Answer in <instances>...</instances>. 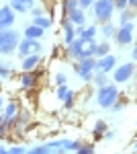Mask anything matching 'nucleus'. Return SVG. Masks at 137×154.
<instances>
[{"label": "nucleus", "instance_id": "21", "mask_svg": "<svg viewBox=\"0 0 137 154\" xmlns=\"http://www.w3.org/2000/svg\"><path fill=\"white\" fill-rule=\"evenodd\" d=\"M16 113V107H14V103H10V105L6 107V111H4V119H6V123L12 119V115Z\"/></svg>", "mask_w": 137, "mask_h": 154}, {"label": "nucleus", "instance_id": "1", "mask_svg": "<svg viewBox=\"0 0 137 154\" xmlns=\"http://www.w3.org/2000/svg\"><path fill=\"white\" fill-rule=\"evenodd\" d=\"M19 48V33L14 29H0V54H12Z\"/></svg>", "mask_w": 137, "mask_h": 154}, {"label": "nucleus", "instance_id": "17", "mask_svg": "<svg viewBox=\"0 0 137 154\" xmlns=\"http://www.w3.org/2000/svg\"><path fill=\"white\" fill-rule=\"evenodd\" d=\"M68 19L74 25H84V12H82L80 8H74V11L68 12Z\"/></svg>", "mask_w": 137, "mask_h": 154}, {"label": "nucleus", "instance_id": "18", "mask_svg": "<svg viewBox=\"0 0 137 154\" xmlns=\"http://www.w3.org/2000/svg\"><path fill=\"white\" fill-rule=\"evenodd\" d=\"M35 80H37V74L31 70H27V74L23 76V88H31L35 84Z\"/></svg>", "mask_w": 137, "mask_h": 154}, {"label": "nucleus", "instance_id": "11", "mask_svg": "<svg viewBox=\"0 0 137 154\" xmlns=\"http://www.w3.org/2000/svg\"><path fill=\"white\" fill-rule=\"evenodd\" d=\"M10 6L19 12H27L33 8V0H10Z\"/></svg>", "mask_w": 137, "mask_h": 154}, {"label": "nucleus", "instance_id": "15", "mask_svg": "<svg viewBox=\"0 0 137 154\" xmlns=\"http://www.w3.org/2000/svg\"><path fill=\"white\" fill-rule=\"evenodd\" d=\"M76 33H78L84 41H88V39H94V35H96V27H78Z\"/></svg>", "mask_w": 137, "mask_h": 154}, {"label": "nucleus", "instance_id": "16", "mask_svg": "<svg viewBox=\"0 0 137 154\" xmlns=\"http://www.w3.org/2000/svg\"><path fill=\"white\" fill-rule=\"evenodd\" d=\"M72 21H70V19H66V21H64V31H66V43H72V41H74V39H76V31H74V27H72Z\"/></svg>", "mask_w": 137, "mask_h": 154}, {"label": "nucleus", "instance_id": "38", "mask_svg": "<svg viewBox=\"0 0 137 154\" xmlns=\"http://www.w3.org/2000/svg\"><path fill=\"white\" fill-rule=\"evenodd\" d=\"M0 109H2V99H0Z\"/></svg>", "mask_w": 137, "mask_h": 154}, {"label": "nucleus", "instance_id": "37", "mask_svg": "<svg viewBox=\"0 0 137 154\" xmlns=\"http://www.w3.org/2000/svg\"><path fill=\"white\" fill-rule=\"evenodd\" d=\"M131 56H133V60L137 62V45H135V49H133V54H131Z\"/></svg>", "mask_w": 137, "mask_h": 154}, {"label": "nucleus", "instance_id": "23", "mask_svg": "<svg viewBox=\"0 0 137 154\" xmlns=\"http://www.w3.org/2000/svg\"><path fill=\"white\" fill-rule=\"evenodd\" d=\"M106 54H109V43H98V48H96V56H100V58H103V56H106Z\"/></svg>", "mask_w": 137, "mask_h": 154}, {"label": "nucleus", "instance_id": "14", "mask_svg": "<svg viewBox=\"0 0 137 154\" xmlns=\"http://www.w3.org/2000/svg\"><path fill=\"white\" fill-rule=\"evenodd\" d=\"M43 31H45V29H41V27H37V25H31V27L25 29V37H29V39H41V37H43Z\"/></svg>", "mask_w": 137, "mask_h": 154}, {"label": "nucleus", "instance_id": "20", "mask_svg": "<svg viewBox=\"0 0 137 154\" xmlns=\"http://www.w3.org/2000/svg\"><path fill=\"white\" fill-rule=\"evenodd\" d=\"M35 25L41 27V29H47V27H51V21L45 19V17H35Z\"/></svg>", "mask_w": 137, "mask_h": 154}, {"label": "nucleus", "instance_id": "29", "mask_svg": "<svg viewBox=\"0 0 137 154\" xmlns=\"http://www.w3.org/2000/svg\"><path fill=\"white\" fill-rule=\"evenodd\" d=\"M64 101H66V109H70V107L74 105V93H72V91H70V93H68V97H66V99H64Z\"/></svg>", "mask_w": 137, "mask_h": 154}, {"label": "nucleus", "instance_id": "7", "mask_svg": "<svg viewBox=\"0 0 137 154\" xmlns=\"http://www.w3.org/2000/svg\"><path fill=\"white\" fill-rule=\"evenodd\" d=\"M39 49H41L39 39H29V37H25L23 43H19V54H21V58L29 56V54H37Z\"/></svg>", "mask_w": 137, "mask_h": 154}, {"label": "nucleus", "instance_id": "36", "mask_svg": "<svg viewBox=\"0 0 137 154\" xmlns=\"http://www.w3.org/2000/svg\"><path fill=\"white\" fill-rule=\"evenodd\" d=\"M129 6H133V8H137V0H129Z\"/></svg>", "mask_w": 137, "mask_h": 154}, {"label": "nucleus", "instance_id": "27", "mask_svg": "<svg viewBox=\"0 0 137 154\" xmlns=\"http://www.w3.org/2000/svg\"><path fill=\"white\" fill-rule=\"evenodd\" d=\"M127 4H129V0H115V8L117 11H125Z\"/></svg>", "mask_w": 137, "mask_h": 154}, {"label": "nucleus", "instance_id": "30", "mask_svg": "<svg viewBox=\"0 0 137 154\" xmlns=\"http://www.w3.org/2000/svg\"><path fill=\"white\" fill-rule=\"evenodd\" d=\"M55 84H66V74H57L55 76Z\"/></svg>", "mask_w": 137, "mask_h": 154}, {"label": "nucleus", "instance_id": "33", "mask_svg": "<svg viewBox=\"0 0 137 154\" xmlns=\"http://www.w3.org/2000/svg\"><path fill=\"white\" fill-rule=\"evenodd\" d=\"M129 17H131L129 12H123V14H121V25H123V23H127V21H129Z\"/></svg>", "mask_w": 137, "mask_h": 154}, {"label": "nucleus", "instance_id": "34", "mask_svg": "<svg viewBox=\"0 0 137 154\" xmlns=\"http://www.w3.org/2000/svg\"><path fill=\"white\" fill-rule=\"evenodd\" d=\"M33 17H41V14H43V11H41V8H33Z\"/></svg>", "mask_w": 137, "mask_h": 154}, {"label": "nucleus", "instance_id": "19", "mask_svg": "<svg viewBox=\"0 0 137 154\" xmlns=\"http://www.w3.org/2000/svg\"><path fill=\"white\" fill-rule=\"evenodd\" d=\"M94 82H96V86L100 88V86H104V84H109V78H106V72H100L98 70V74H94V78H92Z\"/></svg>", "mask_w": 137, "mask_h": 154}, {"label": "nucleus", "instance_id": "6", "mask_svg": "<svg viewBox=\"0 0 137 154\" xmlns=\"http://www.w3.org/2000/svg\"><path fill=\"white\" fill-rule=\"evenodd\" d=\"M133 72H135V64H123V66H119V68H115V82H127L131 76H133Z\"/></svg>", "mask_w": 137, "mask_h": 154}, {"label": "nucleus", "instance_id": "5", "mask_svg": "<svg viewBox=\"0 0 137 154\" xmlns=\"http://www.w3.org/2000/svg\"><path fill=\"white\" fill-rule=\"evenodd\" d=\"M133 29H135V25L133 23H123L119 29H117V33H115V37H117V43L119 45H127V43H131L133 41Z\"/></svg>", "mask_w": 137, "mask_h": 154}, {"label": "nucleus", "instance_id": "24", "mask_svg": "<svg viewBox=\"0 0 137 154\" xmlns=\"http://www.w3.org/2000/svg\"><path fill=\"white\" fill-rule=\"evenodd\" d=\"M78 4H80V0H66V12L78 8Z\"/></svg>", "mask_w": 137, "mask_h": 154}, {"label": "nucleus", "instance_id": "4", "mask_svg": "<svg viewBox=\"0 0 137 154\" xmlns=\"http://www.w3.org/2000/svg\"><path fill=\"white\" fill-rule=\"evenodd\" d=\"M76 70H78V76H80L82 80H92L94 78V70H96V60H94V56H90V58H80Z\"/></svg>", "mask_w": 137, "mask_h": 154}, {"label": "nucleus", "instance_id": "2", "mask_svg": "<svg viewBox=\"0 0 137 154\" xmlns=\"http://www.w3.org/2000/svg\"><path fill=\"white\" fill-rule=\"evenodd\" d=\"M119 99V91L115 84H104L98 88V95H96V103L103 107V109H109V107L115 105V101Z\"/></svg>", "mask_w": 137, "mask_h": 154}, {"label": "nucleus", "instance_id": "13", "mask_svg": "<svg viewBox=\"0 0 137 154\" xmlns=\"http://www.w3.org/2000/svg\"><path fill=\"white\" fill-rule=\"evenodd\" d=\"M96 48H98V43H96L94 39H88V41L84 43V49H82V58H90V56H96Z\"/></svg>", "mask_w": 137, "mask_h": 154}, {"label": "nucleus", "instance_id": "22", "mask_svg": "<svg viewBox=\"0 0 137 154\" xmlns=\"http://www.w3.org/2000/svg\"><path fill=\"white\" fill-rule=\"evenodd\" d=\"M55 93H57V97H59V99L64 101V99L68 97L70 91H68V86H66V84H57V91H55Z\"/></svg>", "mask_w": 137, "mask_h": 154}, {"label": "nucleus", "instance_id": "10", "mask_svg": "<svg viewBox=\"0 0 137 154\" xmlns=\"http://www.w3.org/2000/svg\"><path fill=\"white\" fill-rule=\"evenodd\" d=\"M84 39H74L72 43L68 45V54H70V58H74V60H80L82 58V49H84Z\"/></svg>", "mask_w": 137, "mask_h": 154}, {"label": "nucleus", "instance_id": "28", "mask_svg": "<svg viewBox=\"0 0 137 154\" xmlns=\"http://www.w3.org/2000/svg\"><path fill=\"white\" fill-rule=\"evenodd\" d=\"M78 152H82V154H90V152H94V146H92V144H88V146H80V148H78Z\"/></svg>", "mask_w": 137, "mask_h": 154}, {"label": "nucleus", "instance_id": "26", "mask_svg": "<svg viewBox=\"0 0 137 154\" xmlns=\"http://www.w3.org/2000/svg\"><path fill=\"white\" fill-rule=\"evenodd\" d=\"M104 130H106V123H104V121H96V128H94V134H96V136H100V134H103Z\"/></svg>", "mask_w": 137, "mask_h": 154}, {"label": "nucleus", "instance_id": "8", "mask_svg": "<svg viewBox=\"0 0 137 154\" xmlns=\"http://www.w3.org/2000/svg\"><path fill=\"white\" fill-rule=\"evenodd\" d=\"M14 23V8L12 6H2L0 8V29H8Z\"/></svg>", "mask_w": 137, "mask_h": 154}, {"label": "nucleus", "instance_id": "12", "mask_svg": "<svg viewBox=\"0 0 137 154\" xmlns=\"http://www.w3.org/2000/svg\"><path fill=\"white\" fill-rule=\"evenodd\" d=\"M39 66V56L37 54H29V56H25L23 58V70H33V68H37Z\"/></svg>", "mask_w": 137, "mask_h": 154}, {"label": "nucleus", "instance_id": "25", "mask_svg": "<svg viewBox=\"0 0 137 154\" xmlns=\"http://www.w3.org/2000/svg\"><path fill=\"white\" fill-rule=\"evenodd\" d=\"M103 33H104V37H113L117 31H115L113 25H104V27H103Z\"/></svg>", "mask_w": 137, "mask_h": 154}, {"label": "nucleus", "instance_id": "31", "mask_svg": "<svg viewBox=\"0 0 137 154\" xmlns=\"http://www.w3.org/2000/svg\"><path fill=\"white\" fill-rule=\"evenodd\" d=\"M92 4H94V0H80L82 8H88V6H92Z\"/></svg>", "mask_w": 137, "mask_h": 154}, {"label": "nucleus", "instance_id": "32", "mask_svg": "<svg viewBox=\"0 0 137 154\" xmlns=\"http://www.w3.org/2000/svg\"><path fill=\"white\" fill-rule=\"evenodd\" d=\"M8 74H10V70H8V68H2V66H0V78H6Z\"/></svg>", "mask_w": 137, "mask_h": 154}, {"label": "nucleus", "instance_id": "3", "mask_svg": "<svg viewBox=\"0 0 137 154\" xmlns=\"http://www.w3.org/2000/svg\"><path fill=\"white\" fill-rule=\"evenodd\" d=\"M94 17L98 21H109L115 11V0H94Z\"/></svg>", "mask_w": 137, "mask_h": 154}, {"label": "nucleus", "instance_id": "35", "mask_svg": "<svg viewBox=\"0 0 137 154\" xmlns=\"http://www.w3.org/2000/svg\"><path fill=\"white\" fill-rule=\"evenodd\" d=\"M10 152H14V154H19V152H25V148H21V146H16V148H12Z\"/></svg>", "mask_w": 137, "mask_h": 154}, {"label": "nucleus", "instance_id": "9", "mask_svg": "<svg viewBox=\"0 0 137 154\" xmlns=\"http://www.w3.org/2000/svg\"><path fill=\"white\" fill-rule=\"evenodd\" d=\"M115 66H117V58L111 56V54H106L100 60H96V70H100V72H111V70H115Z\"/></svg>", "mask_w": 137, "mask_h": 154}]
</instances>
